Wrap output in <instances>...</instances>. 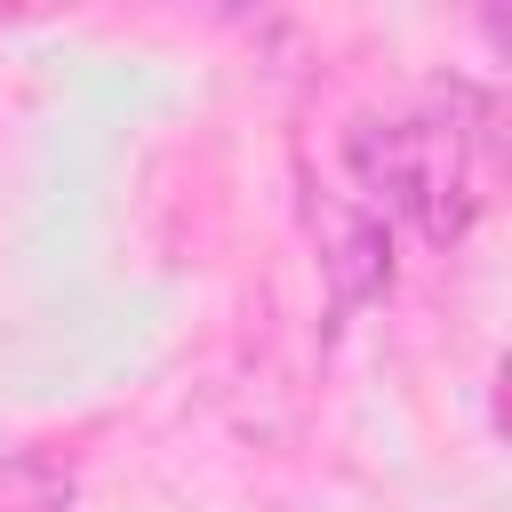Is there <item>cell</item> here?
Wrapping results in <instances>:
<instances>
[{"label": "cell", "mask_w": 512, "mask_h": 512, "mask_svg": "<svg viewBox=\"0 0 512 512\" xmlns=\"http://www.w3.org/2000/svg\"><path fill=\"white\" fill-rule=\"evenodd\" d=\"M344 160H352L360 192L400 208V216H416V232L432 248H456L472 232V216H480V152H464L440 120H376V112H360L344 128Z\"/></svg>", "instance_id": "6da1fadb"}, {"label": "cell", "mask_w": 512, "mask_h": 512, "mask_svg": "<svg viewBox=\"0 0 512 512\" xmlns=\"http://www.w3.org/2000/svg\"><path fill=\"white\" fill-rule=\"evenodd\" d=\"M304 224H312V248H320V280L336 304H376L392 288V232L376 208H360L352 192H304Z\"/></svg>", "instance_id": "7a4b0ae2"}, {"label": "cell", "mask_w": 512, "mask_h": 512, "mask_svg": "<svg viewBox=\"0 0 512 512\" xmlns=\"http://www.w3.org/2000/svg\"><path fill=\"white\" fill-rule=\"evenodd\" d=\"M80 472L56 448H16L0 456V512H72Z\"/></svg>", "instance_id": "3957f363"}]
</instances>
